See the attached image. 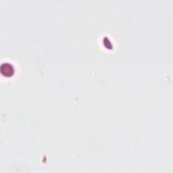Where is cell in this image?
Returning a JSON list of instances; mask_svg holds the SVG:
<instances>
[{"mask_svg":"<svg viewBox=\"0 0 173 173\" xmlns=\"http://www.w3.org/2000/svg\"><path fill=\"white\" fill-rule=\"evenodd\" d=\"M2 70H6V72L4 73V75H9V74H12V71L13 70L12 68V66H10L8 64H3L1 68Z\"/></svg>","mask_w":173,"mask_h":173,"instance_id":"6da1fadb","label":"cell"}]
</instances>
